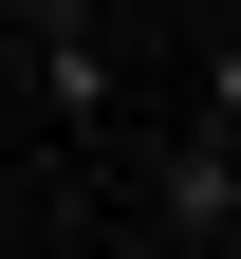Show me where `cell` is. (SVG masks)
Instances as JSON below:
<instances>
[{"instance_id":"cell-1","label":"cell","mask_w":241,"mask_h":259,"mask_svg":"<svg viewBox=\"0 0 241 259\" xmlns=\"http://www.w3.org/2000/svg\"><path fill=\"white\" fill-rule=\"evenodd\" d=\"M19 74H38V111H56V130H112V111H130L112 37H93L75 0H38V19H19Z\"/></svg>"},{"instance_id":"cell-2","label":"cell","mask_w":241,"mask_h":259,"mask_svg":"<svg viewBox=\"0 0 241 259\" xmlns=\"http://www.w3.org/2000/svg\"><path fill=\"white\" fill-rule=\"evenodd\" d=\"M149 222H167V241H241V148H223V111L149 167Z\"/></svg>"},{"instance_id":"cell-3","label":"cell","mask_w":241,"mask_h":259,"mask_svg":"<svg viewBox=\"0 0 241 259\" xmlns=\"http://www.w3.org/2000/svg\"><path fill=\"white\" fill-rule=\"evenodd\" d=\"M204 111L241 130V19H223V37H204Z\"/></svg>"},{"instance_id":"cell-4","label":"cell","mask_w":241,"mask_h":259,"mask_svg":"<svg viewBox=\"0 0 241 259\" xmlns=\"http://www.w3.org/2000/svg\"><path fill=\"white\" fill-rule=\"evenodd\" d=\"M130 259H241V241H167V222H149V241H130Z\"/></svg>"},{"instance_id":"cell-5","label":"cell","mask_w":241,"mask_h":259,"mask_svg":"<svg viewBox=\"0 0 241 259\" xmlns=\"http://www.w3.org/2000/svg\"><path fill=\"white\" fill-rule=\"evenodd\" d=\"M167 19H223V0H167Z\"/></svg>"},{"instance_id":"cell-6","label":"cell","mask_w":241,"mask_h":259,"mask_svg":"<svg viewBox=\"0 0 241 259\" xmlns=\"http://www.w3.org/2000/svg\"><path fill=\"white\" fill-rule=\"evenodd\" d=\"M223 148H241V130H223Z\"/></svg>"}]
</instances>
